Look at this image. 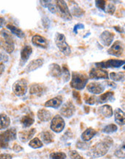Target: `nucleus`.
Masks as SVG:
<instances>
[{
  "label": "nucleus",
  "mask_w": 125,
  "mask_h": 159,
  "mask_svg": "<svg viewBox=\"0 0 125 159\" xmlns=\"http://www.w3.org/2000/svg\"><path fill=\"white\" fill-rule=\"evenodd\" d=\"M46 90V87L40 83H33L30 86V94L31 95H41Z\"/></svg>",
  "instance_id": "6ab92c4d"
},
{
  "label": "nucleus",
  "mask_w": 125,
  "mask_h": 159,
  "mask_svg": "<svg viewBox=\"0 0 125 159\" xmlns=\"http://www.w3.org/2000/svg\"><path fill=\"white\" fill-rule=\"evenodd\" d=\"M76 108L71 101H67L64 103L60 109V114L65 118H70L75 114Z\"/></svg>",
  "instance_id": "9d476101"
},
{
  "label": "nucleus",
  "mask_w": 125,
  "mask_h": 159,
  "mask_svg": "<svg viewBox=\"0 0 125 159\" xmlns=\"http://www.w3.org/2000/svg\"><path fill=\"white\" fill-rule=\"evenodd\" d=\"M118 127L114 124H110V125H106L104 127L102 132L105 133V134H112V133L117 132Z\"/></svg>",
  "instance_id": "72a5a7b5"
},
{
  "label": "nucleus",
  "mask_w": 125,
  "mask_h": 159,
  "mask_svg": "<svg viewBox=\"0 0 125 159\" xmlns=\"http://www.w3.org/2000/svg\"><path fill=\"white\" fill-rule=\"evenodd\" d=\"M4 23H5V19H4L3 18H1V17H0V28L3 26Z\"/></svg>",
  "instance_id": "8fccbe9b"
},
{
  "label": "nucleus",
  "mask_w": 125,
  "mask_h": 159,
  "mask_svg": "<svg viewBox=\"0 0 125 159\" xmlns=\"http://www.w3.org/2000/svg\"><path fill=\"white\" fill-rule=\"evenodd\" d=\"M113 101H114V93L113 91L106 92L98 98V102L99 103L111 102Z\"/></svg>",
  "instance_id": "b1692460"
},
{
  "label": "nucleus",
  "mask_w": 125,
  "mask_h": 159,
  "mask_svg": "<svg viewBox=\"0 0 125 159\" xmlns=\"http://www.w3.org/2000/svg\"><path fill=\"white\" fill-rule=\"evenodd\" d=\"M65 127V122L62 116L57 115L54 116L51 119L50 128L53 132L56 133H60L64 130Z\"/></svg>",
  "instance_id": "6e6552de"
},
{
  "label": "nucleus",
  "mask_w": 125,
  "mask_h": 159,
  "mask_svg": "<svg viewBox=\"0 0 125 159\" xmlns=\"http://www.w3.org/2000/svg\"><path fill=\"white\" fill-rule=\"evenodd\" d=\"M108 77L111 80L115 82H120L124 79V72H119V73L112 72L108 75Z\"/></svg>",
  "instance_id": "7c9ffc66"
},
{
  "label": "nucleus",
  "mask_w": 125,
  "mask_h": 159,
  "mask_svg": "<svg viewBox=\"0 0 125 159\" xmlns=\"http://www.w3.org/2000/svg\"><path fill=\"white\" fill-rule=\"evenodd\" d=\"M63 102V98L62 96H58L56 97L53 98L49 101H46L44 104L45 107H49V108L58 109L59 107L61 106Z\"/></svg>",
  "instance_id": "a211bd4d"
},
{
  "label": "nucleus",
  "mask_w": 125,
  "mask_h": 159,
  "mask_svg": "<svg viewBox=\"0 0 125 159\" xmlns=\"http://www.w3.org/2000/svg\"><path fill=\"white\" fill-rule=\"evenodd\" d=\"M95 6L99 10L104 11L105 12V8H106V1H104V0H96L95 2Z\"/></svg>",
  "instance_id": "58836bf2"
},
{
  "label": "nucleus",
  "mask_w": 125,
  "mask_h": 159,
  "mask_svg": "<svg viewBox=\"0 0 125 159\" xmlns=\"http://www.w3.org/2000/svg\"><path fill=\"white\" fill-rule=\"evenodd\" d=\"M28 145L30 148H32L37 149V148H40L43 147V144L39 138H32V139L30 140Z\"/></svg>",
  "instance_id": "473e14b6"
},
{
  "label": "nucleus",
  "mask_w": 125,
  "mask_h": 159,
  "mask_svg": "<svg viewBox=\"0 0 125 159\" xmlns=\"http://www.w3.org/2000/svg\"><path fill=\"white\" fill-rule=\"evenodd\" d=\"M97 134V131L92 127H89L84 131L81 135V139L84 142H88L93 139Z\"/></svg>",
  "instance_id": "412c9836"
},
{
  "label": "nucleus",
  "mask_w": 125,
  "mask_h": 159,
  "mask_svg": "<svg viewBox=\"0 0 125 159\" xmlns=\"http://www.w3.org/2000/svg\"><path fill=\"white\" fill-rule=\"evenodd\" d=\"M10 119L6 114H0V130L7 129L10 125Z\"/></svg>",
  "instance_id": "cd10ccee"
},
{
  "label": "nucleus",
  "mask_w": 125,
  "mask_h": 159,
  "mask_svg": "<svg viewBox=\"0 0 125 159\" xmlns=\"http://www.w3.org/2000/svg\"><path fill=\"white\" fill-rule=\"evenodd\" d=\"M85 28V25L82 23H78L74 26V28H73V32H74L75 34L78 33V30H80V29H84Z\"/></svg>",
  "instance_id": "c03bdc74"
},
{
  "label": "nucleus",
  "mask_w": 125,
  "mask_h": 159,
  "mask_svg": "<svg viewBox=\"0 0 125 159\" xmlns=\"http://www.w3.org/2000/svg\"><path fill=\"white\" fill-rule=\"evenodd\" d=\"M33 53V49L30 45L25 46L21 51V61H20V65L21 67L24 66L25 63L28 61L30 55Z\"/></svg>",
  "instance_id": "2eb2a0df"
},
{
  "label": "nucleus",
  "mask_w": 125,
  "mask_h": 159,
  "mask_svg": "<svg viewBox=\"0 0 125 159\" xmlns=\"http://www.w3.org/2000/svg\"><path fill=\"white\" fill-rule=\"evenodd\" d=\"M5 65H4L3 63H0V75H2V73H4V71H5Z\"/></svg>",
  "instance_id": "09e8293b"
},
{
  "label": "nucleus",
  "mask_w": 125,
  "mask_h": 159,
  "mask_svg": "<svg viewBox=\"0 0 125 159\" xmlns=\"http://www.w3.org/2000/svg\"><path fill=\"white\" fill-rule=\"evenodd\" d=\"M0 159H12V156L7 153H4L0 155Z\"/></svg>",
  "instance_id": "de8ad7c7"
},
{
  "label": "nucleus",
  "mask_w": 125,
  "mask_h": 159,
  "mask_svg": "<svg viewBox=\"0 0 125 159\" xmlns=\"http://www.w3.org/2000/svg\"><path fill=\"white\" fill-rule=\"evenodd\" d=\"M89 78L92 80L108 79V73L106 70L101 68L93 67L89 72Z\"/></svg>",
  "instance_id": "9b49d317"
},
{
  "label": "nucleus",
  "mask_w": 125,
  "mask_h": 159,
  "mask_svg": "<svg viewBox=\"0 0 125 159\" xmlns=\"http://www.w3.org/2000/svg\"><path fill=\"white\" fill-rule=\"evenodd\" d=\"M49 158L51 159H66L67 155L63 152H54L51 153Z\"/></svg>",
  "instance_id": "e433bc0d"
},
{
  "label": "nucleus",
  "mask_w": 125,
  "mask_h": 159,
  "mask_svg": "<svg viewBox=\"0 0 125 159\" xmlns=\"http://www.w3.org/2000/svg\"><path fill=\"white\" fill-rule=\"evenodd\" d=\"M17 138V131L14 128H11L0 134V148H7L9 143Z\"/></svg>",
  "instance_id": "20e7f679"
},
{
  "label": "nucleus",
  "mask_w": 125,
  "mask_h": 159,
  "mask_svg": "<svg viewBox=\"0 0 125 159\" xmlns=\"http://www.w3.org/2000/svg\"><path fill=\"white\" fill-rule=\"evenodd\" d=\"M73 97L76 100L77 103H78V104H81V96H80V94L79 93V92L76 91V90H74V91H73Z\"/></svg>",
  "instance_id": "37998d69"
},
{
  "label": "nucleus",
  "mask_w": 125,
  "mask_h": 159,
  "mask_svg": "<svg viewBox=\"0 0 125 159\" xmlns=\"http://www.w3.org/2000/svg\"><path fill=\"white\" fill-rule=\"evenodd\" d=\"M0 47H1V43H0Z\"/></svg>",
  "instance_id": "5fc2aeb1"
},
{
  "label": "nucleus",
  "mask_w": 125,
  "mask_h": 159,
  "mask_svg": "<svg viewBox=\"0 0 125 159\" xmlns=\"http://www.w3.org/2000/svg\"><path fill=\"white\" fill-rule=\"evenodd\" d=\"M88 77L83 73L72 72L71 76L70 86L75 90H80L84 89L87 86Z\"/></svg>",
  "instance_id": "f03ea898"
},
{
  "label": "nucleus",
  "mask_w": 125,
  "mask_h": 159,
  "mask_svg": "<svg viewBox=\"0 0 125 159\" xmlns=\"http://www.w3.org/2000/svg\"><path fill=\"white\" fill-rule=\"evenodd\" d=\"M87 90L89 93L94 95H98L104 91L105 86L102 83L92 82L87 85Z\"/></svg>",
  "instance_id": "f8f14e48"
},
{
  "label": "nucleus",
  "mask_w": 125,
  "mask_h": 159,
  "mask_svg": "<svg viewBox=\"0 0 125 159\" xmlns=\"http://www.w3.org/2000/svg\"><path fill=\"white\" fill-rule=\"evenodd\" d=\"M49 73L51 77H59L62 76V68L59 64L52 63L49 66Z\"/></svg>",
  "instance_id": "aec40b11"
},
{
  "label": "nucleus",
  "mask_w": 125,
  "mask_h": 159,
  "mask_svg": "<svg viewBox=\"0 0 125 159\" xmlns=\"http://www.w3.org/2000/svg\"><path fill=\"white\" fill-rule=\"evenodd\" d=\"M44 60L43 58H38L36 60H32L30 62V63L27 64L26 68H25V72L27 73H31L34 72L35 70H36L38 68L41 67L43 65Z\"/></svg>",
  "instance_id": "f3484780"
},
{
  "label": "nucleus",
  "mask_w": 125,
  "mask_h": 159,
  "mask_svg": "<svg viewBox=\"0 0 125 159\" xmlns=\"http://www.w3.org/2000/svg\"><path fill=\"white\" fill-rule=\"evenodd\" d=\"M32 44L36 47L41 48L43 49H47L49 48V41L43 36L40 35H34L31 39Z\"/></svg>",
  "instance_id": "4468645a"
},
{
  "label": "nucleus",
  "mask_w": 125,
  "mask_h": 159,
  "mask_svg": "<svg viewBox=\"0 0 125 159\" xmlns=\"http://www.w3.org/2000/svg\"><path fill=\"white\" fill-rule=\"evenodd\" d=\"M108 54L117 57H122L124 53V44L121 41H116L108 49Z\"/></svg>",
  "instance_id": "0eeeda50"
},
{
  "label": "nucleus",
  "mask_w": 125,
  "mask_h": 159,
  "mask_svg": "<svg viewBox=\"0 0 125 159\" xmlns=\"http://www.w3.org/2000/svg\"><path fill=\"white\" fill-rule=\"evenodd\" d=\"M62 75L63 77V80L64 83H67L70 80L71 75L70 72H69V69H68L67 65H63L62 68Z\"/></svg>",
  "instance_id": "f704fd0d"
},
{
  "label": "nucleus",
  "mask_w": 125,
  "mask_h": 159,
  "mask_svg": "<svg viewBox=\"0 0 125 159\" xmlns=\"http://www.w3.org/2000/svg\"><path fill=\"white\" fill-rule=\"evenodd\" d=\"M34 122L35 120L34 117L30 114H27V115L23 116L21 122L24 128H27V127H30L34 123Z\"/></svg>",
  "instance_id": "c85d7f7f"
},
{
  "label": "nucleus",
  "mask_w": 125,
  "mask_h": 159,
  "mask_svg": "<svg viewBox=\"0 0 125 159\" xmlns=\"http://www.w3.org/2000/svg\"><path fill=\"white\" fill-rule=\"evenodd\" d=\"M98 113L104 117L110 118L114 115V112L112 107L109 105L105 104L98 108Z\"/></svg>",
  "instance_id": "4be33fe9"
},
{
  "label": "nucleus",
  "mask_w": 125,
  "mask_h": 159,
  "mask_svg": "<svg viewBox=\"0 0 125 159\" xmlns=\"http://www.w3.org/2000/svg\"><path fill=\"white\" fill-rule=\"evenodd\" d=\"M9 57L7 54L0 51V62H8Z\"/></svg>",
  "instance_id": "a18cd8bd"
},
{
  "label": "nucleus",
  "mask_w": 125,
  "mask_h": 159,
  "mask_svg": "<svg viewBox=\"0 0 125 159\" xmlns=\"http://www.w3.org/2000/svg\"><path fill=\"white\" fill-rule=\"evenodd\" d=\"M114 140L111 137L106 136L97 142L90 148L88 156L92 158H96L105 156L113 145Z\"/></svg>",
  "instance_id": "f257e3e1"
},
{
  "label": "nucleus",
  "mask_w": 125,
  "mask_h": 159,
  "mask_svg": "<svg viewBox=\"0 0 125 159\" xmlns=\"http://www.w3.org/2000/svg\"><path fill=\"white\" fill-rule=\"evenodd\" d=\"M85 103L88 105H93L95 104V101H96V97L95 96H86L85 99Z\"/></svg>",
  "instance_id": "ea45409f"
},
{
  "label": "nucleus",
  "mask_w": 125,
  "mask_h": 159,
  "mask_svg": "<svg viewBox=\"0 0 125 159\" xmlns=\"http://www.w3.org/2000/svg\"><path fill=\"white\" fill-rule=\"evenodd\" d=\"M56 13L59 14V15L61 18H62L65 21H69L72 19V16L70 13L69 7H68L66 2L59 1L56 2Z\"/></svg>",
  "instance_id": "39448f33"
},
{
  "label": "nucleus",
  "mask_w": 125,
  "mask_h": 159,
  "mask_svg": "<svg viewBox=\"0 0 125 159\" xmlns=\"http://www.w3.org/2000/svg\"><path fill=\"white\" fill-rule=\"evenodd\" d=\"M114 28L118 31L119 33H123V30H120V27L119 26H117V27H114Z\"/></svg>",
  "instance_id": "603ef678"
},
{
  "label": "nucleus",
  "mask_w": 125,
  "mask_h": 159,
  "mask_svg": "<svg viewBox=\"0 0 125 159\" xmlns=\"http://www.w3.org/2000/svg\"><path fill=\"white\" fill-rule=\"evenodd\" d=\"M1 43V47H2V49L6 51L7 53L11 54L14 49V44H8L6 42H4L2 41H0Z\"/></svg>",
  "instance_id": "c9c22d12"
},
{
  "label": "nucleus",
  "mask_w": 125,
  "mask_h": 159,
  "mask_svg": "<svg viewBox=\"0 0 125 159\" xmlns=\"http://www.w3.org/2000/svg\"><path fill=\"white\" fill-rule=\"evenodd\" d=\"M115 155L118 158H124V145H123V147L115 151Z\"/></svg>",
  "instance_id": "a19ab883"
},
{
  "label": "nucleus",
  "mask_w": 125,
  "mask_h": 159,
  "mask_svg": "<svg viewBox=\"0 0 125 159\" xmlns=\"http://www.w3.org/2000/svg\"><path fill=\"white\" fill-rule=\"evenodd\" d=\"M36 129L35 128H32L29 130H23L18 133V138L23 143H27L29 140H30L34 138V135L36 134Z\"/></svg>",
  "instance_id": "dca6fc26"
},
{
  "label": "nucleus",
  "mask_w": 125,
  "mask_h": 159,
  "mask_svg": "<svg viewBox=\"0 0 125 159\" xmlns=\"http://www.w3.org/2000/svg\"><path fill=\"white\" fill-rule=\"evenodd\" d=\"M12 149H13L14 151H15V152H21L23 150V148L21 147V145H19L18 144H14L13 145V147H12Z\"/></svg>",
  "instance_id": "49530a36"
},
{
  "label": "nucleus",
  "mask_w": 125,
  "mask_h": 159,
  "mask_svg": "<svg viewBox=\"0 0 125 159\" xmlns=\"http://www.w3.org/2000/svg\"><path fill=\"white\" fill-rule=\"evenodd\" d=\"M54 134L50 131H43L41 134V138L42 143L45 144H50L54 141Z\"/></svg>",
  "instance_id": "bb28decb"
},
{
  "label": "nucleus",
  "mask_w": 125,
  "mask_h": 159,
  "mask_svg": "<svg viewBox=\"0 0 125 159\" xmlns=\"http://www.w3.org/2000/svg\"><path fill=\"white\" fill-rule=\"evenodd\" d=\"M7 28L10 31L12 34L15 35L16 36H18V38H23L25 36V33H24L21 28L16 27L15 25H12V24H8V25H7Z\"/></svg>",
  "instance_id": "a878e982"
},
{
  "label": "nucleus",
  "mask_w": 125,
  "mask_h": 159,
  "mask_svg": "<svg viewBox=\"0 0 125 159\" xmlns=\"http://www.w3.org/2000/svg\"><path fill=\"white\" fill-rule=\"evenodd\" d=\"M115 34L114 33L110 32L108 31H104L99 36V40L101 43L104 47H109L112 44L114 39Z\"/></svg>",
  "instance_id": "ddd939ff"
},
{
  "label": "nucleus",
  "mask_w": 125,
  "mask_h": 159,
  "mask_svg": "<svg viewBox=\"0 0 125 159\" xmlns=\"http://www.w3.org/2000/svg\"><path fill=\"white\" fill-rule=\"evenodd\" d=\"M124 60H108L103 62H96L95 65L96 67L105 69V68H119L124 64Z\"/></svg>",
  "instance_id": "1a4fd4ad"
},
{
  "label": "nucleus",
  "mask_w": 125,
  "mask_h": 159,
  "mask_svg": "<svg viewBox=\"0 0 125 159\" xmlns=\"http://www.w3.org/2000/svg\"><path fill=\"white\" fill-rule=\"evenodd\" d=\"M51 1H40V3L43 7H46L48 10H49V12H51L53 14L56 13V6L53 3H51Z\"/></svg>",
  "instance_id": "2f4dec72"
},
{
  "label": "nucleus",
  "mask_w": 125,
  "mask_h": 159,
  "mask_svg": "<svg viewBox=\"0 0 125 159\" xmlns=\"http://www.w3.org/2000/svg\"><path fill=\"white\" fill-rule=\"evenodd\" d=\"M69 157L72 159H82V157L76 151H72L69 152Z\"/></svg>",
  "instance_id": "79ce46f5"
},
{
  "label": "nucleus",
  "mask_w": 125,
  "mask_h": 159,
  "mask_svg": "<svg viewBox=\"0 0 125 159\" xmlns=\"http://www.w3.org/2000/svg\"><path fill=\"white\" fill-rule=\"evenodd\" d=\"M70 13L72 16L74 15L75 17H82L84 15L85 11L82 10L81 7L78 6L76 3H74V5L71 7L70 9Z\"/></svg>",
  "instance_id": "c756f323"
},
{
  "label": "nucleus",
  "mask_w": 125,
  "mask_h": 159,
  "mask_svg": "<svg viewBox=\"0 0 125 159\" xmlns=\"http://www.w3.org/2000/svg\"><path fill=\"white\" fill-rule=\"evenodd\" d=\"M37 116L41 122H49L51 119V114L49 110L46 109H41L38 111Z\"/></svg>",
  "instance_id": "393cba45"
},
{
  "label": "nucleus",
  "mask_w": 125,
  "mask_h": 159,
  "mask_svg": "<svg viewBox=\"0 0 125 159\" xmlns=\"http://www.w3.org/2000/svg\"><path fill=\"white\" fill-rule=\"evenodd\" d=\"M116 11V6L114 4L112 3H109L107 6L106 7V8H105V12H106V13H108V15H112L114 14Z\"/></svg>",
  "instance_id": "4c0bfd02"
},
{
  "label": "nucleus",
  "mask_w": 125,
  "mask_h": 159,
  "mask_svg": "<svg viewBox=\"0 0 125 159\" xmlns=\"http://www.w3.org/2000/svg\"><path fill=\"white\" fill-rule=\"evenodd\" d=\"M54 41L56 47L63 54L66 55V56H69L71 54V48L67 44V41H66V37L64 34L56 33L55 34Z\"/></svg>",
  "instance_id": "7ed1b4c3"
},
{
  "label": "nucleus",
  "mask_w": 125,
  "mask_h": 159,
  "mask_svg": "<svg viewBox=\"0 0 125 159\" xmlns=\"http://www.w3.org/2000/svg\"><path fill=\"white\" fill-rule=\"evenodd\" d=\"M108 86L113 87V88H116V86H117V85H116L114 83H112V82L110 83V82H108Z\"/></svg>",
  "instance_id": "3c124183"
},
{
  "label": "nucleus",
  "mask_w": 125,
  "mask_h": 159,
  "mask_svg": "<svg viewBox=\"0 0 125 159\" xmlns=\"http://www.w3.org/2000/svg\"><path fill=\"white\" fill-rule=\"evenodd\" d=\"M90 34H91V33H88H88H86V34H85V36H83V38H86V36H89V35H90Z\"/></svg>",
  "instance_id": "864d4df0"
},
{
  "label": "nucleus",
  "mask_w": 125,
  "mask_h": 159,
  "mask_svg": "<svg viewBox=\"0 0 125 159\" xmlns=\"http://www.w3.org/2000/svg\"><path fill=\"white\" fill-rule=\"evenodd\" d=\"M114 114L115 122H117V124H118V125H120V126L124 125L125 115H124V111H122L121 109L117 108L114 110Z\"/></svg>",
  "instance_id": "5701e85b"
},
{
  "label": "nucleus",
  "mask_w": 125,
  "mask_h": 159,
  "mask_svg": "<svg viewBox=\"0 0 125 159\" xmlns=\"http://www.w3.org/2000/svg\"><path fill=\"white\" fill-rule=\"evenodd\" d=\"M27 81L22 78L16 80L12 85V91L17 96H23L27 91Z\"/></svg>",
  "instance_id": "423d86ee"
}]
</instances>
